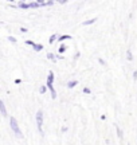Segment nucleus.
I'll return each mask as SVG.
<instances>
[{"instance_id": "1", "label": "nucleus", "mask_w": 137, "mask_h": 145, "mask_svg": "<svg viewBox=\"0 0 137 145\" xmlns=\"http://www.w3.org/2000/svg\"><path fill=\"white\" fill-rule=\"evenodd\" d=\"M52 82H54V72L50 71L49 72V77H47V89H50V92H51V98L52 99H55L57 98V92H55V89H54V85H52Z\"/></svg>"}, {"instance_id": "2", "label": "nucleus", "mask_w": 137, "mask_h": 145, "mask_svg": "<svg viewBox=\"0 0 137 145\" xmlns=\"http://www.w3.org/2000/svg\"><path fill=\"white\" fill-rule=\"evenodd\" d=\"M10 125H11V130L14 132V134H15L17 138H22V137H23V133L20 132L19 125H17V121H16L15 117H11V118H10Z\"/></svg>"}, {"instance_id": "3", "label": "nucleus", "mask_w": 137, "mask_h": 145, "mask_svg": "<svg viewBox=\"0 0 137 145\" xmlns=\"http://www.w3.org/2000/svg\"><path fill=\"white\" fill-rule=\"evenodd\" d=\"M36 126H38L39 133L40 134H43V129H42V126H43V112L42 110L36 112Z\"/></svg>"}, {"instance_id": "4", "label": "nucleus", "mask_w": 137, "mask_h": 145, "mask_svg": "<svg viewBox=\"0 0 137 145\" xmlns=\"http://www.w3.org/2000/svg\"><path fill=\"white\" fill-rule=\"evenodd\" d=\"M0 112H2L3 117H7V110H5V105L3 101H0Z\"/></svg>"}, {"instance_id": "5", "label": "nucleus", "mask_w": 137, "mask_h": 145, "mask_svg": "<svg viewBox=\"0 0 137 145\" xmlns=\"http://www.w3.org/2000/svg\"><path fill=\"white\" fill-rule=\"evenodd\" d=\"M19 7L23 8V10H27L30 8V3H26V2H19Z\"/></svg>"}, {"instance_id": "6", "label": "nucleus", "mask_w": 137, "mask_h": 145, "mask_svg": "<svg viewBox=\"0 0 137 145\" xmlns=\"http://www.w3.org/2000/svg\"><path fill=\"white\" fill-rule=\"evenodd\" d=\"M77 85H78V81H70V82H67V87L69 89H73V87H75Z\"/></svg>"}, {"instance_id": "7", "label": "nucleus", "mask_w": 137, "mask_h": 145, "mask_svg": "<svg viewBox=\"0 0 137 145\" xmlns=\"http://www.w3.org/2000/svg\"><path fill=\"white\" fill-rule=\"evenodd\" d=\"M38 7H40L39 2H30V8H38Z\"/></svg>"}, {"instance_id": "8", "label": "nucleus", "mask_w": 137, "mask_h": 145, "mask_svg": "<svg viewBox=\"0 0 137 145\" xmlns=\"http://www.w3.org/2000/svg\"><path fill=\"white\" fill-rule=\"evenodd\" d=\"M58 39H59V38H58V36L54 34V35H51V36H50V39H49V43H50V44H52V43H54L55 40H58Z\"/></svg>"}, {"instance_id": "9", "label": "nucleus", "mask_w": 137, "mask_h": 145, "mask_svg": "<svg viewBox=\"0 0 137 145\" xmlns=\"http://www.w3.org/2000/svg\"><path fill=\"white\" fill-rule=\"evenodd\" d=\"M66 39H71V35H62V36H59V42H63V40H66Z\"/></svg>"}, {"instance_id": "10", "label": "nucleus", "mask_w": 137, "mask_h": 145, "mask_svg": "<svg viewBox=\"0 0 137 145\" xmlns=\"http://www.w3.org/2000/svg\"><path fill=\"white\" fill-rule=\"evenodd\" d=\"M94 22H96V19H90V20H85V22H82L83 26H90V24H93Z\"/></svg>"}, {"instance_id": "11", "label": "nucleus", "mask_w": 137, "mask_h": 145, "mask_svg": "<svg viewBox=\"0 0 137 145\" xmlns=\"http://www.w3.org/2000/svg\"><path fill=\"white\" fill-rule=\"evenodd\" d=\"M32 48H34L35 51H40V50H43V46H42V44H36V43H35Z\"/></svg>"}, {"instance_id": "12", "label": "nucleus", "mask_w": 137, "mask_h": 145, "mask_svg": "<svg viewBox=\"0 0 137 145\" xmlns=\"http://www.w3.org/2000/svg\"><path fill=\"white\" fill-rule=\"evenodd\" d=\"M126 58H128V60H133V54H132V51H130V50L126 51Z\"/></svg>"}, {"instance_id": "13", "label": "nucleus", "mask_w": 137, "mask_h": 145, "mask_svg": "<svg viewBox=\"0 0 137 145\" xmlns=\"http://www.w3.org/2000/svg\"><path fill=\"white\" fill-rule=\"evenodd\" d=\"M116 130H117V134H118V137H120V138H122L124 136H122V129L120 128V126H117V128H116Z\"/></svg>"}, {"instance_id": "14", "label": "nucleus", "mask_w": 137, "mask_h": 145, "mask_svg": "<svg viewBox=\"0 0 137 145\" xmlns=\"http://www.w3.org/2000/svg\"><path fill=\"white\" fill-rule=\"evenodd\" d=\"M46 90H47V86H40V87H39V93H40V94H44Z\"/></svg>"}, {"instance_id": "15", "label": "nucleus", "mask_w": 137, "mask_h": 145, "mask_svg": "<svg viewBox=\"0 0 137 145\" xmlns=\"http://www.w3.org/2000/svg\"><path fill=\"white\" fill-rule=\"evenodd\" d=\"M65 51H66V46H61V47H59V52H65Z\"/></svg>"}, {"instance_id": "16", "label": "nucleus", "mask_w": 137, "mask_h": 145, "mask_svg": "<svg viewBox=\"0 0 137 145\" xmlns=\"http://www.w3.org/2000/svg\"><path fill=\"white\" fill-rule=\"evenodd\" d=\"M26 44H30V46H32V47H34L35 42H32V40H26Z\"/></svg>"}, {"instance_id": "17", "label": "nucleus", "mask_w": 137, "mask_h": 145, "mask_svg": "<svg viewBox=\"0 0 137 145\" xmlns=\"http://www.w3.org/2000/svg\"><path fill=\"white\" fill-rule=\"evenodd\" d=\"M83 93H85V94H90V89H89V87H85V89H83Z\"/></svg>"}, {"instance_id": "18", "label": "nucleus", "mask_w": 137, "mask_h": 145, "mask_svg": "<svg viewBox=\"0 0 137 145\" xmlns=\"http://www.w3.org/2000/svg\"><path fill=\"white\" fill-rule=\"evenodd\" d=\"M8 39H10L11 42H12V43H16V39L14 38V36H10V38H8Z\"/></svg>"}, {"instance_id": "19", "label": "nucleus", "mask_w": 137, "mask_h": 145, "mask_svg": "<svg viewBox=\"0 0 137 145\" xmlns=\"http://www.w3.org/2000/svg\"><path fill=\"white\" fill-rule=\"evenodd\" d=\"M47 58H49V59H54V55H52L51 52H49V54H47Z\"/></svg>"}, {"instance_id": "20", "label": "nucleus", "mask_w": 137, "mask_h": 145, "mask_svg": "<svg viewBox=\"0 0 137 145\" xmlns=\"http://www.w3.org/2000/svg\"><path fill=\"white\" fill-rule=\"evenodd\" d=\"M58 3H59V4H66V3H67V0H59Z\"/></svg>"}, {"instance_id": "21", "label": "nucleus", "mask_w": 137, "mask_h": 145, "mask_svg": "<svg viewBox=\"0 0 137 145\" xmlns=\"http://www.w3.org/2000/svg\"><path fill=\"white\" fill-rule=\"evenodd\" d=\"M133 79H137V71H133Z\"/></svg>"}, {"instance_id": "22", "label": "nucleus", "mask_w": 137, "mask_h": 145, "mask_svg": "<svg viewBox=\"0 0 137 145\" xmlns=\"http://www.w3.org/2000/svg\"><path fill=\"white\" fill-rule=\"evenodd\" d=\"M20 32H27V28H20Z\"/></svg>"}, {"instance_id": "23", "label": "nucleus", "mask_w": 137, "mask_h": 145, "mask_svg": "<svg viewBox=\"0 0 137 145\" xmlns=\"http://www.w3.org/2000/svg\"><path fill=\"white\" fill-rule=\"evenodd\" d=\"M98 60H99V63H101V65H105V60H104V59H98Z\"/></svg>"}]
</instances>
